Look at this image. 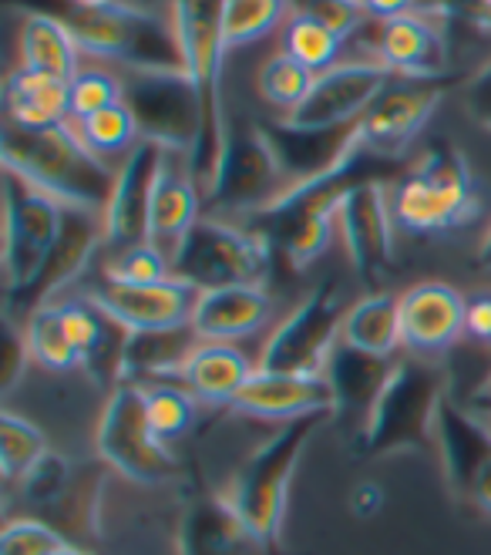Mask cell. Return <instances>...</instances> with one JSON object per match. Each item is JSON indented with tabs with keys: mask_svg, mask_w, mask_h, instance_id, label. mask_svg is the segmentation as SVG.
<instances>
[{
	"mask_svg": "<svg viewBox=\"0 0 491 555\" xmlns=\"http://www.w3.org/2000/svg\"><path fill=\"white\" fill-rule=\"evenodd\" d=\"M398 162H387L371 155L367 149H357L340 162L334 172H326L313 182L283 189L270 206L253 212L246 225L263 236L273 253H280L293 270H307L313 259L326 249L334 233V219H340L344 195L367 179H390L398 176Z\"/></svg>",
	"mask_w": 491,
	"mask_h": 555,
	"instance_id": "cell-1",
	"label": "cell"
},
{
	"mask_svg": "<svg viewBox=\"0 0 491 555\" xmlns=\"http://www.w3.org/2000/svg\"><path fill=\"white\" fill-rule=\"evenodd\" d=\"M21 14H44L68 27L78 51L121 72H182L172 14L132 8H81L75 0H4Z\"/></svg>",
	"mask_w": 491,
	"mask_h": 555,
	"instance_id": "cell-2",
	"label": "cell"
},
{
	"mask_svg": "<svg viewBox=\"0 0 491 555\" xmlns=\"http://www.w3.org/2000/svg\"><path fill=\"white\" fill-rule=\"evenodd\" d=\"M0 162L61 206H81L94 212H105L118 176L102 155H94L81 142L75 121L54 128H21L4 121Z\"/></svg>",
	"mask_w": 491,
	"mask_h": 555,
	"instance_id": "cell-3",
	"label": "cell"
},
{
	"mask_svg": "<svg viewBox=\"0 0 491 555\" xmlns=\"http://www.w3.org/2000/svg\"><path fill=\"white\" fill-rule=\"evenodd\" d=\"M225 0H169V14L182 48V72L199 102V139L192 149V172L203 192L216 182V169L225 145L222 112V64H225Z\"/></svg>",
	"mask_w": 491,
	"mask_h": 555,
	"instance_id": "cell-4",
	"label": "cell"
},
{
	"mask_svg": "<svg viewBox=\"0 0 491 555\" xmlns=\"http://www.w3.org/2000/svg\"><path fill=\"white\" fill-rule=\"evenodd\" d=\"M448 398V374L444 367L431 364L428 357H401L395 364L387 387L357 431V454L360 459H387L401 451H428L435 444L438 408Z\"/></svg>",
	"mask_w": 491,
	"mask_h": 555,
	"instance_id": "cell-5",
	"label": "cell"
},
{
	"mask_svg": "<svg viewBox=\"0 0 491 555\" xmlns=\"http://www.w3.org/2000/svg\"><path fill=\"white\" fill-rule=\"evenodd\" d=\"M323 417L326 414H313V417H297L283 424L270 441L259 444L243 462V468L236 472L233 485H229V492H225V499L233 502L240 518L276 552H280V529L286 515L293 472H297L300 454L307 441L316 435Z\"/></svg>",
	"mask_w": 491,
	"mask_h": 555,
	"instance_id": "cell-6",
	"label": "cell"
},
{
	"mask_svg": "<svg viewBox=\"0 0 491 555\" xmlns=\"http://www.w3.org/2000/svg\"><path fill=\"white\" fill-rule=\"evenodd\" d=\"M395 222L414 236H431L465 225L478 212V192L465 155L438 142L404 176L395 192Z\"/></svg>",
	"mask_w": 491,
	"mask_h": 555,
	"instance_id": "cell-7",
	"label": "cell"
},
{
	"mask_svg": "<svg viewBox=\"0 0 491 555\" xmlns=\"http://www.w3.org/2000/svg\"><path fill=\"white\" fill-rule=\"evenodd\" d=\"M273 246L249 225L203 216L172 253V276L195 289L263 286L273 263Z\"/></svg>",
	"mask_w": 491,
	"mask_h": 555,
	"instance_id": "cell-8",
	"label": "cell"
},
{
	"mask_svg": "<svg viewBox=\"0 0 491 555\" xmlns=\"http://www.w3.org/2000/svg\"><path fill=\"white\" fill-rule=\"evenodd\" d=\"M94 444L102 462L128 481L158 485L179 475V459L155 435L145 404V387L139 384H118L108 395L102 421H98Z\"/></svg>",
	"mask_w": 491,
	"mask_h": 555,
	"instance_id": "cell-9",
	"label": "cell"
},
{
	"mask_svg": "<svg viewBox=\"0 0 491 555\" xmlns=\"http://www.w3.org/2000/svg\"><path fill=\"white\" fill-rule=\"evenodd\" d=\"M344 289L337 286V280L320 283L270 334L263 357H259V371L323 374L334 347L344 337Z\"/></svg>",
	"mask_w": 491,
	"mask_h": 555,
	"instance_id": "cell-10",
	"label": "cell"
},
{
	"mask_svg": "<svg viewBox=\"0 0 491 555\" xmlns=\"http://www.w3.org/2000/svg\"><path fill=\"white\" fill-rule=\"evenodd\" d=\"M121 102L139 125V139L169 152H189L199 139V102L185 72H121Z\"/></svg>",
	"mask_w": 491,
	"mask_h": 555,
	"instance_id": "cell-11",
	"label": "cell"
},
{
	"mask_svg": "<svg viewBox=\"0 0 491 555\" xmlns=\"http://www.w3.org/2000/svg\"><path fill=\"white\" fill-rule=\"evenodd\" d=\"M61 203L48 192L30 185L17 172L4 169V289L8 297L21 293L38 276L48 259L57 230H61Z\"/></svg>",
	"mask_w": 491,
	"mask_h": 555,
	"instance_id": "cell-12",
	"label": "cell"
},
{
	"mask_svg": "<svg viewBox=\"0 0 491 555\" xmlns=\"http://www.w3.org/2000/svg\"><path fill=\"white\" fill-rule=\"evenodd\" d=\"M273 152L259 132V121H233L225 128V145L216 182L206 189V206L216 212H259L283 192Z\"/></svg>",
	"mask_w": 491,
	"mask_h": 555,
	"instance_id": "cell-13",
	"label": "cell"
},
{
	"mask_svg": "<svg viewBox=\"0 0 491 555\" xmlns=\"http://www.w3.org/2000/svg\"><path fill=\"white\" fill-rule=\"evenodd\" d=\"M451 78H390L371 108L357 118V142L377 158L398 162L448 91Z\"/></svg>",
	"mask_w": 491,
	"mask_h": 555,
	"instance_id": "cell-14",
	"label": "cell"
},
{
	"mask_svg": "<svg viewBox=\"0 0 491 555\" xmlns=\"http://www.w3.org/2000/svg\"><path fill=\"white\" fill-rule=\"evenodd\" d=\"M337 222L357 280L371 293H380L377 286L395 273V209L387 203L384 179L357 182L344 195Z\"/></svg>",
	"mask_w": 491,
	"mask_h": 555,
	"instance_id": "cell-15",
	"label": "cell"
},
{
	"mask_svg": "<svg viewBox=\"0 0 491 555\" xmlns=\"http://www.w3.org/2000/svg\"><path fill=\"white\" fill-rule=\"evenodd\" d=\"M98 246H105V216L81 206L61 209V230L57 240L41 263L38 276L30 280L21 293L8 297V313H35L48 304H54L64 286H72L94 259Z\"/></svg>",
	"mask_w": 491,
	"mask_h": 555,
	"instance_id": "cell-16",
	"label": "cell"
},
{
	"mask_svg": "<svg viewBox=\"0 0 491 555\" xmlns=\"http://www.w3.org/2000/svg\"><path fill=\"white\" fill-rule=\"evenodd\" d=\"M435 444L441 468L457 499L471 502L478 512L491 515V428L471 411H465L451 395L438 408Z\"/></svg>",
	"mask_w": 491,
	"mask_h": 555,
	"instance_id": "cell-17",
	"label": "cell"
},
{
	"mask_svg": "<svg viewBox=\"0 0 491 555\" xmlns=\"http://www.w3.org/2000/svg\"><path fill=\"white\" fill-rule=\"evenodd\" d=\"M259 132H263L273 152V162L286 189L334 172L357 149V121L334 125V128H307L283 118V121H259Z\"/></svg>",
	"mask_w": 491,
	"mask_h": 555,
	"instance_id": "cell-18",
	"label": "cell"
},
{
	"mask_svg": "<svg viewBox=\"0 0 491 555\" xmlns=\"http://www.w3.org/2000/svg\"><path fill=\"white\" fill-rule=\"evenodd\" d=\"M390 78L395 75L380 61L334 64L331 72L313 78V88L303 98V105L293 115H286V121L307 128H334V125L357 121L371 108L374 98L390 85Z\"/></svg>",
	"mask_w": 491,
	"mask_h": 555,
	"instance_id": "cell-19",
	"label": "cell"
},
{
	"mask_svg": "<svg viewBox=\"0 0 491 555\" xmlns=\"http://www.w3.org/2000/svg\"><path fill=\"white\" fill-rule=\"evenodd\" d=\"M161 145L142 142L125 155L105 206V249L152 243V199L161 169Z\"/></svg>",
	"mask_w": 491,
	"mask_h": 555,
	"instance_id": "cell-20",
	"label": "cell"
},
{
	"mask_svg": "<svg viewBox=\"0 0 491 555\" xmlns=\"http://www.w3.org/2000/svg\"><path fill=\"white\" fill-rule=\"evenodd\" d=\"M88 297L115 323H121L128 334H135V331H172V326L192 323V310H195V300H199V289L169 276V280L148 283V286L102 283V286L88 289Z\"/></svg>",
	"mask_w": 491,
	"mask_h": 555,
	"instance_id": "cell-21",
	"label": "cell"
},
{
	"mask_svg": "<svg viewBox=\"0 0 491 555\" xmlns=\"http://www.w3.org/2000/svg\"><path fill=\"white\" fill-rule=\"evenodd\" d=\"M236 414L259 417V421H297L326 414L334 417L337 401L326 374H276V371H253L243 390L233 401Z\"/></svg>",
	"mask_w": 491,
	"mask_h": 555,
	"instance_id": "cell-22",
	"label": "cell"
},
{
	"mask_svg": "<svg viewBox=\"0 0 491 555\" xmlns=\"http://www.w3.org/2000/svg\"><path fill=\"white\" fill-rule=\"evenodd\" d=\"M401 334L414 357H441L465 334V300L438 280L411 286L401 297Z\"/></svg>",
	"mask_w": 491,
	"mask_h": 555,
	"instance_id": "cell-23",
	"label": "cell"
},
{
	"mask_svg": "<svg viewBox=\"0 0 491 555\" xmlns=\"http://www.w3.org/2000/svg\"><path fill=\"white\" fill-rule=\"evenodd\" d=\"M179 552L182 555H280L259 539L233 502L212 492L192 495L182 515L179 529Z\"/></svg>",
	"mask_w": 491,
	"mask_h": 555,
	"instance_id": "cell-24",
	"label": "cell"
},
{
	"mask_svg": "<svg viewBox=\"0 0 491 555\" xmlns=\"http://www.w3.org/2000/svg\"><path fill=\"white\" fill-rule=\"evenodd\" d=\"M206 192L192 172L189 152H161V169L152 199V243L172 259L182 236L203 219Z\"/></svg>",
	"mask_w": 491,
	"mask_h": 555,
	"instance_id": "cell-25",
	"label": "cell"
},
{
	"mask_svg": "<svg viewBox=\"0 0 491 555\" xmlns=\"http://www.w3.org/2000/svg\"><path fill=\"white\" fill-rule=\"evenodd\" d=\"M377 61L395 78H448V44L421 11L377 21Z\"/></svg>",
	"mask_w": 491,
	"mask_h": 555,
	"instance_id": "cell-26",
	"label": "cell"
},
{
	"mask_svg": "<svg viewBox=\"0 0 491 555\" xmlns=\"http://www.w3.org/2000/svg\"><path fill=\"white\" fill-rule=\"evenodd\" d=\"M273 313V300L263 286H222L203 289L192 310V331L199 340L229 344L263 331Z\"/></svg>",
	"mask_w": 491,
	"mask_h": 555,
	"instance_id": "cell-27",
	"label": "cell"
},
{
	"mask_svg": "<svg viewBox=\"0 0 491 555\" xmlns=\"http://www.w3.org/2000/svg\"><path fill=\"white\" fill-rule=\"evenodd\" d=\"M395 364H398L395 357H377L367 350H357L340 337V344L331 353V361L323 367L326 380L334 387V401H337L334 417H350L364 428V421L371 417L380 390L387 387L390 374H395Z\"/></svg>",
	"mask_w": 491,
	"mask_h": 555,
	"instance_id": "cell-28",
	"label": "cell"
},
{
	"mask_svg": "<svg viewBox=\"0 0 491 555\" xmlns=\"http://www.w3.org/2000/svg\"><path fill=\"white\" fill-rule=\"evenodd\" d=\"M199 334L192 331V323L172 326V331H135L125 337L118 384H166L182 377V367L199 347Z\"/></svg>",
	"mask_w": 491,
	"mask_h": 555,
	"instance_id": "cell-29",
	"label": "cell"
},
{
	"mask_svg": "<svg viewBox=\"0 0 491 555\" xmlns=\"http://www.w3.org/2000/svg\"><path fill=\"white\" fill-rule=\"evenodd\" d=\"M253 371L256 367L249 364V357L243 350H236L233 344L203 340L185 361L179 384L195 401L212 404V408H233L236 395L253 377Z\"/></svg>",
	"mask_w": 491,
	"mask_h": 555,
	"instance_id": "cell-30",
	"label": "cell"
},
{
	"mask_svg": "<svg viewBox=\"0 0 491 555\" xmlns=\"http://www.w3.org/2000/svg\"><path fill=\"white\" fill-rule=\"evenodd\" d=\"M4 121L21 128H54L72 121V85L21 64L4 81Z\"/></svg>",
	"mask_w": 491,
	"mask_h": 555,
	"instance_id": "cell-31",
	"label": "cell"
},
{
	"mask_svg": "<svg viewBox=\"0 0 491 555\" xmlns=\"http://www.w3.org/2000/svg\"><path fill=\"white\" fill-rule=\"evenodd\" d=\"M81 51L68 27L44 14H24L21 24V64L57 81H75L81 72Z\"/></svg>",
	"mask_w": 491,
	"mask_h": 555,
	"instance_id": "cell-32",
	"label": "cell"
},
{
	"mask_svg": "<svg viewBox=\"0 0 491 555\" xmlns=\"http://www.w3.org/2000/svg\"><path fill=\"white\" fill-rule=\"evenodd\" d=\"M344 340L357 350L377 357H395L404 347L401 334V297L390 293H367L360 297L344 320Z\"/></svg>",
	"mask_w": 491,
	"mask_h": 555,
	"instance_id": "cell-33",
	"label": "cell"
},
{
	"mask_svg": "<svg viewBox=\"0 0 491 555\" xmlns=\"http://www.w3.org/2000/svg\"><path fill=\"white\" fill-rule=\"evenodd\" d=\"M108 468V465H105ZM105 468L85 465L75 468L64 495L51 505L54 529H72L78 535H98L102 532V512H105Z\"/></svg>",
	"mask_w": 491,
	"mask_h": 555,
	"instance_id": "cell-34",
	"label": "cell"
},
{
	"mask_svg": "<svg viewBox=\"0 0 491 555\" xmlns=\"http://www.w3.org/2000/svg\"><path fill=\"white\" fill-rule=\"evenodd\" d=\"M24 340H27V350H30V361H35L38 367H44V371L64 374V371L81 367L78 350H75L68 331H64V317H61L57 300L27 317Z\"/></svg>",
	"mask_w": 491,
	"mask_h": 555,
	"instance_id": "cell-35",
	"label": "cell"
},
{
	"mask_svg": "<svg viewBox=\"0 0 491 555\" xmlns=\"http://www.w3.org/2000/svg\"><path fill=\"white\" fill-rule=\"evenodd\" d=\"M340 48H344V41L334 35V30L320 24L316 17H310L307 11L283 24V51L289 57H297L313 75L331 72L340 57Z\"/></svg>",
	"mask_w": 491,
	"mask_h": 555,
	"instance_id": "cell-36",
	"label": "cell"
},
{
	"mask_svg": "<svg viewBox=\"0 0 491 555\" xmlns=\"http://www.w3.org/2000/svg\"><path fill=\"white\" fill-rule=\"evenodd\" d=\"M289 21V0H225L222 24L229 51L267 38Z\"/></svg>",
	"mask_w": 491,
	"mask_h": 555,
	"instance_id": "cell-37",
	"label": "cell"
},
{
	"mask_svg": "<svg viewBox=\"0 0 491 555\" xmlns=\"http://www.w3.org/2000/svg\"><path fill=\"white\" fill-rule=\"evenodd\" d=\"M102 276L105 283H115V286H148V283H161L172 276V259L155 243L108 249Z\"/></svg>",
	"mask_w": 491,
	"mask_h": 555,
	"instance_id": "cell-38",
	"label": "cell"
},
{
	"mask_svg": "<svg viewBox=\"0 0 491 555\" xmlns=\"http://www.w3.org/2000/svg\"><path fill=\"white\" fill-rule=\"evenodd\" d=\"M48 451V438L38 424H30L11 411L0 414V468H4V478H24Z\"/></svg>",
	"mask_w": 491,
	"mask_h": 555,
	"instance_id": "cell-39",
	"label": "cell"
},
{
	"mask_svg": "<svg viewBox=\"0 0 491 555\" xmlns=\"http://www.w3.org/2000/svg\"><path fill=\"white\" fill-rule=\"evenodd\" d=\"M78 128V135L81 142L94 152V155H102L105 162L118 152H132L139 145V125L132 118V112L125 108V102L105 108V112H98V115H88L81 121H75Z\"/></svg>",
	"mask_w": 491,
	"mask_h": 555,
	"instance_id": "cell-40",
	"label": "cell"
},
{
	"mask_svg": "<svg viewBox=\"0 0 491 555\" xmlns=\"http://www.w3.org/2000/svg\"><path fill=\"white\" fill-rule=\"evenodd\" d=\"M313 78L316 75L310 68H303L297 57H289L286 51H280L263 64V68H259V91H263V98L270 105L293 115L303 105V98L310 94Z\"/></svg>",
	"mask_w": 491,
	"mask_h": 555,
	"instance_id": "cell-41",
	"label": "cell"
},
{
	"mask_svg": "<svg viewBox=\"0 0 491 555\" xmlns=\"http://www.w3.org/2000/svg\"><path fill=\"white\" fill-rule=\"evenodd\" d=\"M145 404H148V417H152L155 435L166 444L182 438L189 431L192 417H195V398L176 380L145 384Z\"/></svg>",
	"mask_w": 491,
	"mask_h": 555,
	"instance_id": "cell-42",
	"label": "cell"
},
{
	"mask_svg": "<svg viewBox=\"0 0 491 555\" xmlns=\"http://www.w3.org/2000/svg\"><path fill=\"white\" fill-rule=\"evenodd\" d=\"M118 102H121V78L105 68L78 72V78L72 81V121L98 115Z\"/></svg>",
	"mask_w": 491,
	"mask_h": 555,
	"instance_id": "cell-43",
	"label": "cell"
},
{
	"mask_svg": "<svg viewBox=\"0 0 491 555\" xmlns=\"http://www.w3.org/2000/svg\"><path fill=\"white\" fill-rule=\"evenodd\" d=\"M64 545L68 539L41 518L8 521L4 535H0V555H57Z\"/></svg>",
	"mask_w": 491,
	"mask_h": 555,
	"instance_id": "cell-44",
	"label": "cell"
},
{
	"mask_svg": "<svg viewBox=\"0 0 491 555\" xmlns=\"http://www.w3.org/2000/svg\"><path fill=\"white\" fill-rule=\"evenodd\" d=\"M72 475H75L72 462L64 459V454H57V451H48L44 459L21 478V492H24L27 502L51 508L64 495V488H68Z\"/></svg>",
	"mask_w": 491,
	"mask_h": 555,
	"instance_id": "cell-45",
	"label": "cell"
},
{
	"mask_svg": "<svg viewBox=\"0 0 491 555\" xmlns=\"http://www.w3.org/2000/svg\"><path fill=\"white\" fill-rule=\"evenodd\" d=\"M307 14L331 27L340 41L357 38L360 30H364L374 21L364 8H360V0H310Z\"/></svg>",
	"mask_w": 491,
	"mask_h": 555,
	"instance_id": "cell-46",
	"label": "cell"
},
{
	"mask_svg": "<svg viewBox=\"0 0 491 555\" xmlns=\"http://www.w3.org/2000/svg\"><path fill=\"white\" fill-rule=\"evenodd\" d=\"M465 108L468 115L484 128V132H491V61H484L481 68L465 81Z\"/></svg>",
	"mask_w": 491,
	"mask_h": 555,
	"instance_id": "cell-47",
	"label": "cell"
},
{
	"mask_svg": "<svg viewBox=\"0 0 491 555\" xmlns=\"http://www.w3.org/2000/svg\"><path fill=\"white\" fill-rule=\"evenodd\" d=\"M27 364H30L27 340H24V334L17 331V326L8 320V326H4V367H0V387L14 390L17 380L24 377Z\"/></svg>",
	"mask_w": 491,
	"mask_h": 555,
	"instance_id": "cell-48",
	"label": "cell"
},
{
	"mask_svg": "<svg viewBox=\"0 0 491 555\" xmlns=\"http://www.w3.org/2000/svg\"><path fill=\"white\" fill-rule=\"evenodd\" d=\"M465 334L478 344H491V293H478L465 304Z\"/></svg>",
	"mask_w": 491,
	"mask_h": 555,
	"instance_id": "cell-49",
	"label": "cell"
},
{
	"mask_svg": "<svg viewBox=\"0 0 491 555\" xmlns=\"http://www.w3.org/2000/svg\"><path fill=\"white\" fill-rule=\"evenodd\" d=\"M384 505V492L380 485H371V481H360L353 492H350V512L360 515V518H371L374 512H380Z\"/></svg>",
	"mask_w": 491,
	"mask_h": 555,
	"instance_id": "cell-50",
	"label": "cell"
},
{
	"mask_svg": "<svg viewBox=\"0 0 491 555\" xmlns=\"http://www.w3.org/2000/svg\"><path fill=\"white\" fill-rule=\"evenodd\" d=\"M360 8H364L374 21H395L401 14L417 11V0H360Z\"/></svg>",
	"mask_w": 491,
	"mask_h": 555,
	"instance_id": "cell-51",
	"label": "cell"
},
{
	"mask_svg": "<svg viewBox=\"0 0 491 555\" xmlns=\"http://www.w3.org/2000/svg\"><path fill=\"white\" fill-rule=\"evenodd\" d=\"M81 8H132V11H161L158 0H75Z\"/></svg>",
	"mask_w": 491,
	"mask_h": 555,
	"instance_id": "cell-52",
	"label": "cell"
},
{
	"mask_svg": "<svg viewBox=\"0 0 491 555\" xmlns=\"http://www.w3.org/2000/svg\"><path fill=\"white\" fill-rule=\"evenodd\" d=\"M475 259H478V267H481V270H488V273H491V225H488V233H484V236H481V243H478Z\"/></svg>",
	"mask_w": 491,
	"mask_h": 555,
	"instance_id": "cell-53",
	"label": "cell"
},
{
	"mask_svg": "<svg viewBox=\"0 0 491 555\" xmlns=\"http://www.w3.org/2000/svg\"><path fill=\"white\" fill-rule=\"evenodd\" d=\"M57 555H88V552H81L78 545H64V548H61Z\"/></svg>",
	"mask_w": 491,
	"mask_h": 555,
	"instance_id": "cell-54",
	"label": "cell"
},
{
	"mask_svg": "<svg viewBox=\"0 0 491 555\" xmlns=\"http://www.w3.org/2000/svg\"><path fill=\"white\" fill-rule=\"evenodd\" d=\"M478 408L491 417V398H478Z\"/></svg>",
	"mask_w": 491,
	"mask_h": 555,
	"instance_id": "cell-55",
	"label": "cell"
},
{
	"mask_svg": "<svg viewBox=\"0 0 491 555\" xmlns=\"http://www.w3.org/2000/svg\"><path fill=\"white\" fill-rule=\"evenodd\" d=\"M481 395H484V398H491V377L484 380V387H481Z\"/></svg>",
	"mask_w": 491,
	"mask_h": 555,
	"instance_id": "cell-56",
	"label": "cell"
},
{
	"mask_svg": "<svg viewBox=\"0 0 491 555\" xmlns=\"http://www.w3.org/2000/svg\"><path fill=\"white\" fill-rule=\"evenodd\" d=\"M484 4H488V8H491V0H484Z\"/></svg>",
	"mask_w": 491,
	"mask_h": 555,
	"instance_id": "cell-57",
	"label": "cell"
}]
</instances>
